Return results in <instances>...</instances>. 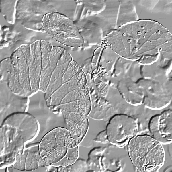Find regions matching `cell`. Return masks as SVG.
Returning a JSON list of instances; mask_svg holds the SVG:
<instances>
[{"label":"cell","mask_w":172,"mask_h":172,"mask_svg":"<svg viewBox=\"0 0 172 172\" xmlns=\"http://www.w3.org/2000/svg\"><path fill=\"white\" fill-rule=\"evenodd\" d=\"M0 81L6 82L15 93L22 96H27L19 83L17 70L13 66L10 57L1 60Z\"/></svg>","instance_id":"cell-10"},{"label":"cell","mask_w":172,"mask_h":172,"mask_svg":"<svg viewBox=\"0 0 172 172\" xmlns=\"http://www.w3.org/2000/svg\"><path fill=\"white\" fill-rule=\"evenodd\" d=\"M28 97L22 96L14 93L7 83L0 81L1 121L13 114L25 112Z\"/></svg>","instance_id":"cell-8"},{"label":"cell","mask_w":172,"mask_h":172,"mask_svg":"<svg viewBox=\"0 0 172 172\" xmlns=\"http://www.w3.org/2000/svg\"><path fill=\"white\" fill-rule=\"evenodd\" d=\"M131 39H128V41H127V42H131Z\"/></svg>","instance_id":"cell-24"},{"label":"cell","mask_w":172,"mask_h":172,"mask_svg":"<svg viewBox=\"0 0 172 172\" xmlns=\"http://www.w3.org/2000/svg\"><path fill=\"white\" fill-rule=\"evenodd\" d=\"M71 136L70 132L67 128L57 127L43 137L39 143L38 149L41 157L47 166L57 163L64 156Z\"/></svg>","instance_id":"cell-3"},{"label":"cell","mask_w":172,"mask_h":172,"mask_svg":"<svg viewBox=\"0 0 172 172\" xmlns=\"http://www.w3.org/2000/svg\"><path fill=\"white\" fill-rule=\"evenodd\" d=\"M139 129L137 118L120 114L110 119L105 130L109 142L121 148L127 146L130 140L138 134Z\"/></svg>","instance_id":"cell-4"},{"label":"cell","mask_w":172,"mask_h":172,"mask_svg":"<svg viewBox=\"0 0 172 172\" xmlns=\"http://www.w3.org/2000/svg\"><path fill=\"white\" fill-rule=\"evenodd\" d=\"M29 67L32 91L34 93L39 89L42 62L41 40L30 44L19 47Z\"/></svg>","instance_id":"cell-6"},{"label":"cell","mask_w":172,"mask_h":172,"mask_svg":"<svg viewBox=\"0 0 172 172\" xmlns=\"http://www.w3.org/2000/svg\"><path fill=\"white\" fill-rule=\"evenodd\" d=\"M77 141L74 138L71 137L69 140L68 148H72L78 145Z\"/></svg>","instance_id":"cell-19"},{"label":"cell","mask_w":172,"mask_h":172,"mask_svg":"<svg viewBox=\"0 0 172 172\" xmlns=\"http://www.w3.org/2000/svg\"><path fill=\"white\" fill-rule=\"evenodd\" d=\"M156 33L157 34H160V32L159 30H157L156 32Z\"/></svg>","instance_id":"cell-22"},{"label":"cell","mask_w":172,"mask_h":172,"mask_svg":"<svg viewBox=\"0 0 172 172\" xmlns=\"http://www.w3.org/2000/svg\"><path fill=\"white\" fill-rule=\"evenodd\" d=\"M58 172H84L87 170V162L81 159H78L73 164L65 167H56Z\"/></svg>","instance_id":"cell-17"},{"label":"cell","mask_w":172,"mask_h":172,"mask_svg":"<svg viewBox=\"0 0 172 172\" xmlns=\"http://www.w3.org/2000/svg\"><path fill=\"white\" fill-rule=\"evenodd\" d=\"M137 34L138 35H140L141 34V32L140 31H138L137 32Z\"/></svg>","instance_id":"cell-21"},{"label":"cell","mask_w":172,"mask_h":172,"mask_svg":"<svg viewBox=\"0 0 172 172\" xmlns=\"http://www.w3.org/2000/svg\"><path fill=\"white\" fill-rule=\"evenodd\" d=\"M125 34L124 33H123L122 34V35L124 36H125Z\"/></svg>","instance_id":"cell-25"},{"label":"cell","mask_w":172,"mask_h":172,"mask_svg":"<svg viewBox=\"0 0 172 172\" xmlns=\"http://www.w3.org/2000/svg\"><path fill=\"white\" fill-rule=\"evenodd\" d=\"M127 146L132 163L139 172H158L164 165L165 154L163 145L151 135L138 134Z\"/></svg>","instance_id":"cell-1"},{"label":"cell","mask_w":172,"mask_h":172,"mask_svg":"<svg viewBox=\"0 0 172 172\" xmlns=\"http://www.w3.org/2000/svg\"><path fill=\"white\" fill-rule=\"evenodd\" d=\"M146 34V32H145L144 33V34Z\"/></svg>","instance_id":"cell-26"},{"label":"cell","mask_w":172,"mask_h":172,"mask_svg":"<svg viewBox=\"0 0 172 172\" xmlns=\"http://www.w3.org/2000/svg\"><path fill=\"white\" fill-rule=\"evenodd\" d=\"M47 166L45 161L41 157L39 151L24 150L17 155L14 161L13 167L22 171H32L38 167Z\"/></svg>","instance_id":"cell-13"},{"label":"cell","mask_w":172,"mask_h":172,"mask_svg":"<svg viewBox=\"0 0 172 172\" xmlns=\"http://www.w3.org/2000/svg\"><path fill=\"white\" fill-rule=\"evenodd\" d=\"M42 67L39 89L44 92L52 72L65 49L41 40Z\"/></svg>","instance_id":"cell-7"},{"label":"cell","mask_w":172,"mask_h":172,"mask_svg":"<svg viewBox=\"0 0 172 172\" xmlns=\"http://www.w3.org/2000/svg\"><path fill=\"white\" fill-rule=\"evenodd\" d=\"M72 60L71 55L65 49L51 74L48 84L44 92L45 99L62 85L63 75L69 63Z\"/></svg>","instance_id":"cell-11"},{"label":"cell","mask_w":172,"mask_h":172,"mask_svg":"<svg viewBox=\"0 0 172 172\" xmlns=\"http://www.w3.org/2000/svg\"><path fill=\"white\" fill-rule=\"evenodd\" d=\"M10 58L13 66L17 70L20 84L28 97L32 93L29 69L25 58L19 47L12 53Z\"/></svg>","instance_id":"cell-12"},{"label":"cell","mask_w":172,"mask_h":172,"mask_svg":"<svg viewBox=\"0 0 172 172\" xmlns=\"http://www.w3.org/2000/svg\"><path fill=\"white\" fill-rule=\"evenodd\" d=\"M78 146L72 148H68L64 156L58 162L51 165L56 167H65L71 165L78 158Z\"/></svg>","instance_id":"cell-16"},{"label":"cell","mask_w":172,"mask_h":172,"mask_svg":"<svg viewBox=\"0 0 172 172\" xmlns=\"http://www.w3.org/2000/svg\"><path fill=\"white\" fill-rule=\"evenodd\" d=\"M137 48L136 47H135L133 49V51L134 52H136L137 51Z\"/></svg>","instance_id":"cell-20"},{"label":"cell","mask_w":172,"mask_h":172,"mask_svg":"<svg viewBox=\"0 0 172 172\" xmlns=\"http://www.w3.org/2000/svg\"><path fill=\"white\" fill-rule=\"evenodd\" d=\"M144 28H145V27L144 26H141V29H144Z\"/></svg>","instance_id":"cell-23"},{"label":"cell","mask_w":172,"mask_h":172,"mask_svg":"<svg viewBox=\"0 0 172 172\" xmlns=\"http://www.w3.org/2000/svg\"><path fill=\"white\" fill-rule=\"evenodd\" d=\"M52 8L46 1L18 0L16 18L22 21V25L26 28L44 32L42 19L46 14L55 11Z\"/></svg>","instance_id":"cell-5"},{"label":"cell","mask_w":172,"mask_h":172,"mask_svg":"<svg viewBox=\"0 0 172 172\" xmlns=\"http://www.w3.org/2000/svg\"><path fill=\"white\" fill-rule=\"evenodd\" d=\"M18 0H0V12L6 21L13 24L15 21Z\"/></svg>","instance_id":"cell-15"},{"label":"cell","mask_w":172,"mask_h":172,"mask_svg":"<svg viewBox=\"0 0 172 172\" xmlns=\"http://www.w3.org/2000/svg\"><path fill=\"white\" fill-rule=\"evenodd\" d=\"M94 140L97 142H101L103 143L109 142L108 140L105 130L100 132L96 136Z\"/></svg>","instance_id":"cell-18"},{"label":"cell","mask_w":172,"mask_h":172,"mask_svg":"<svg viewBox=\"0 0 172 172\" xmlns=\"http://www.w3.org/2000/svg\"><path fill=\"white\" fill-rule=\"evenodd\" d=\"M45 32L60 43L70 47H82L83 40L78 29L66 15L56 11L49 13L42 19Z\"/></svg>","instance_id":"cell-2"},{"label":"cell","mask_w":172,"mask_h":172,"mask_svg":"<svg viewBox=\"0 0 172 172\" xmlns=\"http://www.w3.org/2000/svg\"><path fill=\"white\" fill-rule=\"evenodd\" d=\"M67 129L71 137L75 138L78 144L82 141L89 129V122L87 117H85L76 121L65 120Z\"/></svg>","instance_id":"cell-14"},{"label":"cell","mask_w":172,"mask_h":172,"mask_svg":"<svg viewBox=\"0 0 172 172\" xmlns=\"http://www.w3.org/2000/svg\"><path fill=\"white\" fill-rule=\"evenodd\" d=\"M148 128L151 135L163 145L171 143V110H165L152 117L148 123Z\"/></svg>","instance_id":"cell-9"}]
</instances>
